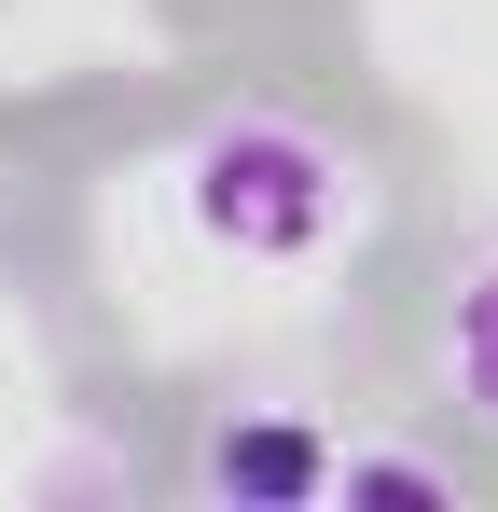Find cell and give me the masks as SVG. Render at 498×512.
Returning <instances> with one entry per match:
<instances>
[{
	"label": "cell",
	"mask_w": 498,
	"mask_h": 512,
	"mask_svg": "<svg viewBox=\"0 0 498 512\" xmlns=\"http://www.w3.org/2000/svg\"><path fill=\"white\" fill-rule=\"evenodd\" d=\"M332 485V443L319 429H208V499H319Z\"/></svg>",
	"instance_id": "cell-3"
},
{
	"label": "cell",
	"mask_w": 498,
	"mask_h": 512,
	"mask_svg": "<svg viewBox=\"0 0 498 512\" xmlns=\"http://www.w3.org/2000/svg\"><path fill=\"white\" fill-rule=\"evenodd\" d=\"M166 180H180V222L222 263H319L332 236H360V153L305 111H277V97L208 111Z\"/></svg>",
	"instance_id": "cell-1"
},
{
	"label": "cell",
	"mask_w": 498,
	"mask_h": 512,
	"mask_svg": "<svg viewBox=\"0 0 498 512\" xmlns=\"http://www.w3.org/2000/svg\"><path fill=\"white\" fill-rule=\"evenodd\" d=\"M443 388H457V416L498 443V236L457 263V291H443Z\"/></svg>",
	"instance_id": "cell-2"
}]
</instances>
